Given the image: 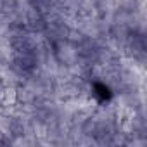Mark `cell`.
I'll return each mask as SVG.
<instances>
[{
	"instance_id": "1",
	"label": "cell",
	"mask_w": 147,
	"mask_h": 147,
	"mask_svg": "<svg viewBox=\"0 0 147 147\" xmlns=\"http://www.w3.org/2000/svg\"><path fill=\"white\" fill-rule=\"evenodd\" d=\"M94 94H95V97H97L100 102L111 99V92H109V88H107L106 85H102V83H95V85H94Z\"/></svg>"
}]
</instances>
